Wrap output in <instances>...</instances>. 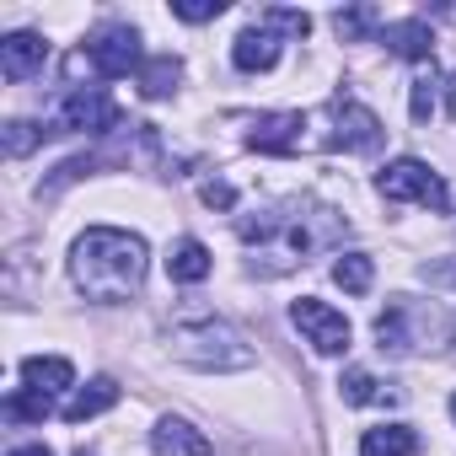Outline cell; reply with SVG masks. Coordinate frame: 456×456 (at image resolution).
Returning <instances> with one entry per match:
<instances>
[{"mask_svg":"<svg viewBox=\"0 0 456 456\" xmlns=\"http://www.w3.org/2000/svg\"><path fill=\"white\" fill-rule=\"evenodd\" d=\"M451 419H456V397H451Z\"/></svg>","mask_w":456,"mask_h":456,"instance_id":"32","label":"cell"},{"mask_svg":"<svg viewBox=\"0 0 456 456\" xmlns=\"http://www.w3.org/2000/svg\"><path fill=\"white\" fill-rule=\"evenodd\" d=\"M419 451V429L408 424H376L360 435V456H413Z\"/></svg>","mask_w":456,"mask_h":456,"instance_id":"17","label":"cell"},{"mask_svg":"<svg viewBox=\"0 0 456 456\" xmlns=\"http://www.w3.org/2000/svg\"><path fill=\"white\" fill-rule=\"evenodd\" d=\"M306 124H312L306 113H264V118H253L248 145L264 151V156H296L306 145V134H301Z\"/></svg>","mask_w":456,"mask_h":456,"instance_id":"9","label":"cell"},{"mask_svg":"<svg viewBox=\"0 0 456 456\" xmlns=\"http://www.w3.org/2000/svg\"><path fill=\"white\" fill-rule=\"evenodd\" d=\"M6 456H54L49 445H17V451H6Z\"/></svg>","mask_w":456,"mask_h":456,"instance_id":"30","label":"cell"},{"mask_svg":"<svg viewBox=\"0 0 456 456\" xmlns=\"http://www.w3.org/2000/svg\"><path fill=\"white\" fill-rule=\"evenodd\" d=\"M22 387L54 403V392L76 387V365H70L65 354H28V360H22Z\"/></svg>","mask_w":456,"mask_h":456,"instance_id":"12","label":"cell"},{"mask_svg":"<svg viewBox=\"0 0 456 456\" xmlns=\"http://www.w3.org/2000/svg\"><path fill=\"white\" fill-rule=\"evenodd\" d=\"M258 22L274 28V33H290V38H306V33H312V17H306V12H285V6H269Z\"/></svg>","mask_w":456,"mask_h":456,"instance_id":"24","label":"cell"},{"mask_svg":"<svg viewBox=\"0 0 456 456\" xmlns=\"http://www.w3.org/2000/svg\"><path fill=\"white\" fill-rule=\"evenodd\" d=\"M44 60H49L44 33H12L6 44H0V76L6 81H28L33 70H44Z\"/></svg>","mask_w":456,"mask_h":456,"instance_id":"10","label":"cell"},{"mask_svg":"<svg viewBox=\"0 0 456 456\" xmlns=\"http://www.w3.org/2000/svg\"><path fill=\"white\" fill-rule=\"evenodd\" d=\"M376 188H381V199H392V204H419V209H445V204H451L440 172H435L429 161H419V156L387 161L381 177H376Z\"/></svg>","mask_w":456,"mask_h":456,"instance_id":"4","label":"cell"},{"mask_svg":"<svg viewBox=\"0 0 456 456\" xmlns=\"http://www.w3.org/2000/svg\"><path fill=\"white\" fill-rule=\"evenodd\" d=\"M172 354L193 370H248L253 365V349L242 344V333L220 317H199V322L172 328Z\"/></svg>","mask_w":456,"mask_h":456,"instance_id":"3","label":"cell"},{"mask_svg":"<svg viewBox=\"0 0 456 456\" xmlns=\"http://www.w3.org/2000/svg\"><path fill=\"white\" fill-rule=\"evenodd\" d=\"M49 413H54V403H49V397H38V392H28V387H17V392L6 397V419H12V424H28V419H38V424H44Z\"/></svg>","mask_w":456,"mask_h":456,"instance_id":"21","label":"cell"},{"mask_svg":"<svg viewBox=\"0 0 456 456\" xmlns=\"http://www.w3.org/2000/svg\"><path fill=\"white\" fill-rule=\"evenodd\" d=\"M199 199H204L209 209H232V204H237V188L220 183V177H209V183H199Z\"/></svg>","mask_w":456,"mask_h":456,"instance_id":"27","label":"cell"},{"mask_svg":"<svg viewBox=\"0 0 456 456\" xmlns=\"http://www.w3.org/2000/svg\"><path fill=\"white\" fill-rule=\"evenodd\" d=\"M424 280H435V285H456V264H424Z\"/></svg>","mask_w":456,"mask_h":456,"instance_id":"28","label":"cell"},{"mask_svg":"<svg viewBox=\"0 0 456 456\" xmlns=\"http://www.w3.org/2000/svg\"><path fill=\"white\" fill-rule=\"evenodd\" d=\"M177 81H183V60H172V54H156V60H145V70H140V92H145L151 102L172 97Z\"/></svg>","mask_w":456,"mask_h":456,"instance_id":"19","label":"cell"},{"mask_svg":"<svg viewBox=\"0 0 456 456\" xmlns=\"http://www.w3.org/2000/svg\"><path fill=\"white\" fill-rule=\"evenodd\" d=\"M209 269H215V258H209V248H204L199 237H177V242L167 248V280L199 285V280H209Z\"/></svg>","mask_w":456,"mask_h":456,"instance_id":"15","label":"cell"},{"mask_svg":"<svg viewBox=\"0 0 456 456\" xmlns=\"http://www.w3.org/2000/svg\"><path fill=\"white\" fill-rule=\"evenodd\" d=\"M232 65L237 70H274L280 65V33L274 28H264V22H253L248 33H237V44H232Z\"/></svg>","mask_w":456,"mask_h":456,"instance_id":"11","label":"cell"},{"mask_svg":"<svg viewBox=\"0 0 456 456\" xmlns=\"http://www.w3.org/2000/svg\"><path fill=\"white\" fill-rule=\"evenodd\" d=\"M328 118H333V134H328L322 145H333V151L370 156V151H381V140H387L381 118H376L365 102H349V97H338V102H328Z\"/></svg>","mask_w":456,"mask_h":456,"instance_id":"6","label":"cell"},{"mask_svg":"<svg viewBox=\"0 0 456 456\" xmlns=\"http://www.w3.org/2000/svg\"><path fill=\"white\" fill-rule=\"evenodd\" d=\"M381 44H387L397 60L424 65V60H429V49H435V33H429V22H424V17H408V22H392V28L381 33Z\"/></svg>","mask_w":456,"mask_h":456,"instance_id":"16","label":"cell"},{"mask_svg":"<svg viewBox=\"0 0 456 456\" xmlns=\"http://www.w3.org/2000/svg\"><path fill=\"white\" fill-rule=\"evenodd\" d=\"M44 134H49L44 124H28V118H12V124H6V156H28V151H33V145H38Z\"/></svg>","mask_w":456,"mask_h":456,"instance_id":"25","label":"cell"},{"mask_svg":"<svg viewBox=\"0 0 456 456\" xmlns=\"http://www.w3.org/2000/svg\"><path fill=\"white\" fill-rule=\"evenodd\" d=\"M435 81H440L435 65L413 76V92H408V113H413V124H429V113H435Z\"/></svg>","mask_w":456,"mask_h":456,"instance_id":"23","label":"cell"},{"mask_svg":"<svg viewBox=\"0 0 456 456\" xmlns=\"http://www.w3.org/2000/svg\"><path fill=\"white\" fill-rule=\"evenodd\" d=\"M376 22H381V12H376V6H349V12H333V28H338V38H349V44H354V38H365Z\"/></svg>","mask_w":456,"mask_h":456,"instance_id":"22","label":"cell"},{"mask_svg":"<svg viewBox=\"0 0 456 456\" xmlns=\"http://www.w3.org/2000/svg\"><path fill=\"white\" fill-rule=\"evenodd\" d=\"M60 124H65V129H81V134H108V129L124 124V113H118V102H113L102 86H76V92L60 102Z\"/></svg>","mask_w":456,"mask_h":456,"instance_id":"8","label":"cell"},{"mask_svg":"<svg viewBox=\"0 0 456 456\" xmlns=\"http://www.w3.org/2000/svg\"><path fill=\"white\" fill-rule=\"evenodd\" d=\"M445 108H451V118H456V70L445 76Z\"/></svg>","mask_w":456,"mask_h":456,"instance_id":"29","label":"cell"},{"mask_svg":"<svg viewBox=\"0 0 456 456\" xmlns=\"http://www.w3.org/2000/svg\"><path fill=\"white\" fill-rule=\"evenodd\" d=\"M338 397H344L349 408H370V403H397V392H392L387 381H376L370 370H360V365H349V370L338 376Z\"/></svg>","mask_w":456,"mask_h":456,"instance_id":"18","label":"cell"},{"mask_svg":"<svg viewBox=\"0 0 456 456\" xmlns=\"http://www.w3.org/2000/svg\"><path fill=\"white\" fill-rule=\"evenodd\" d=\"M290 322L306 333V344H312L317 354H344V349H349V317L333 312V306L317 301V296H301V301L290 306Z\"/></svg>","mask_w":456,"mask_h":456,"instance_id":"7","label":"cell"},{"mask_svg":"<svg viewBox=\"0 0 456 456\" xmlns=\"http://www.w3.org/2000/svg\"><path fill=\"white\" fill-rule=\"evenodd\" d=\"M113 403H118V381H113V376H97V381H86V387H76V392L65 397L60 419H65V424H86V419L108 413Z\"/></svg>","mask_w":456,"mask_h":456,"instance_id":"13","label":"cell"},{"mask_svg":"<svg viewBox=\"0 0 456 456\" xmlns=\"http://www.w3.org/2000/svg\"><path fill=\"white\" fill-rule=\"evenodd\" d=\"M183 22H215L220 12H225V0H177V6H172Z\"/></svg>","mask_w":456,"mask_h":456,"instance_id":"26","label":"cell"},{"mask_svg":"<svg viewBox=\"0 0 456 456\" xmlns=\"http://www.w3.org/2000/svg\"><path fill=\"white\" fill-rule=\"evenodd\" d=\"M151 451L156 456H209V435L193 429L188 419H161L151 429Z\"/></svg>","mask_w":456,"mask_h":456,"instance_id":"14","label":"cell"},{"mask_svg":"<svg viewBox=\"0 0 456 456\" xmlns=\"http://www.w3.org/2000/svg\"><path fill=\"white\" fill-rule=\"evenodd\" d=\"M145 237L134 232H113V225H92V232L70 248V280L86 301L97 306H124L140 296L145 285Z\"/></svg>","mask_w":456,"mask_h":456,"instance_id":"1","label":"cell"},{"mask_svg":"<svg viewBox=\"0 0 456 456\" xmlns=\"http://www.w3.org/2000/svg\"><path fill=\"white\" fill-rule=\"evenodd\" d=\"M237 232L248 248H258L264 258H274L269 274H285L296 264H306L317 248H328L338 232H344V215L333 209H312V204H296V209H264V215H242Z\"/></svg>","mask_w":456,"mask_h":456,"instance_id":"2","label":"cell"},{"mask_svg":"<svg viewBox=\"0 0 456 456\" xmlns=\"http://www.w3.org/2000/svg\"><path fill=\"white\" fill-rule=\"evenodd\" d=\"M86 65L102 76V81H118V76H140L145 70V60H140V33L129 28V22H108V28H97L92 38H86Z\"/></svg>","mask_w":456,"mask_h":456,"instance_id":"5","label":"cell"},{"mask_svg":"<svg viewBox=\"0 0 456 456\" xmlns=\"http://www.w3.org/2000/svg\"><path fill=\"white\" fill-rule=\"evenodd\" d=\"M370 280H376V264H370L365 253H344V258L333 264V285H338V290H349V296H365V290H370Z\"/></svg>","mask_w":456,"mask_h":456,"instance_id":"20","label":"cell"},{"mask_svg":"<svg viewBox=\"0 0 456 456\" xmlns=\"http://www.w3.org/2000/svg\"><path fill=\"white\" fill-rule=\"evenodd\" d=\"M76 456H97V451H86V445H81V451H76Z\"/></svg>","mask_w":456,"mask_h":456,"instance_id":"31","label":"cell"}]
</instances>
